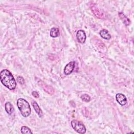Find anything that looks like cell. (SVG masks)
<instances>
[{"label":"cell","instance_id":"obj_1","mask_svg":"<svg viewBox=\"0 0 134 134\" xmlns=\"http://www.w3.org/2000/svg\"><path fill=\"white\" fill-rule=\"evenodd\" d=\"M0 80L2 84L10 90H14L16 87V82L12 73L8 70H2L0 73Z\"/></svg>","mask_w":134,"mask_h":134},{"label":"cell","instance_id":"obj_2","mask_svg":"<svg viewBox=\"0 0 134 134\" xmlns=\"http://www.w3.org/2000/svg\"><path fill=\"white\" fill-rule=\"evenodd\" d=\"M17 105L21 115L24 117H27L30 115L31 113V108L27 100L24 98H20L17 100Z\"/></svg>","mask_w":134,"mask_h":134},{"label":"cell","instance_id":"obj_3","mask_svg":"<svg viewBox=\"0 0 134 134\" xmlns=\"http://www.w3.org/2000/svg\"><path fill=\"white\" fill-rule=\"evenodd\" d=\"M71 125L73 128L80 133H85L86 132V128L84 125L81 122L76 120H73L71 121Z\"/></svg>","mask_w":134,"mask_h":134},{"label":"cell","instance_id":"obj_4","mask_svg":"<svg viewBox=\"0 0 134 134\" xmlns=\"http://www.w3.org/2000/svg\"><path fill=\"white\" fill-rule=\"evenodd\" d=\"M75 67V62L71 61L68 63L64 69V73L65 75L70 74L73 71Z\"/></svg>","mask_w":134,"mask_h":134},{"label":"cell","instance_id":"obj_5","mask_svg":"<svg viewBox=\"0 0 134 134\" xmlns=\"http://www.w3.org/2000/svg\"><path fill=\"white\" fill-rule=\"evenodd\" d=\"M76 39L79 42L81 43H83L86 40V35L84 30H79L76 32Z\"/></svg>","mask_w":134,"mask_h":134},{"label":"cell","instance_id":"obj_6","mask_svg":"<svg viewBox=\"0 0 134 134\" xmlns=\"http://www.w3.org/2000/svg\"><path fill=\"white\" fill-rule=\"evenodd\" d=\"M116 99L117 102L122 106L126 105V104L127 103V98L126 96L122 94L118 93L116 94Z\"/></svg>","mask_w":134,"mask_h":134},{"label":"cell","instance_id":"obj_7","mask_svg":"<svg viewBox=\"0 0 134 134\" xmlns=\"http://www.w3.org/2000/svg\"><path fill=\"white\" fill-rule=\"evenodd\" d=\"M118 15H119V17H120V18L121 19V20H122V23L125 25H126V26L129 25V24L130 23V19L127 16H126L123 13L119 12L118 13Z\"/></svg>","mask_w":134,"mask_h":134},{"label":"cell","instance_id":"obj_8","mask_svg":"<svg viewBox=\"0 0 134 134\" xmlns=\"http://www.w3.org/2000/svg\"><path fill=\"white\" fill-rule=\"evenodd\" d=\"M32 106H33L35 110L37 113V114L39 116V117H42V116H43V113H42V110L40 109V108L38 106V104L36 102L33 101L32 102Z\"/></svg>","mask_w":134,"mask_h":134},{"label":"cell","instance_id":"obj_9","mask_svg":"<svg viewBox=\"0 0 134 134\" xmlns=\"http://www.w3.org/2000/svg\"><path fill=\"white\" fill-rule=\"evenodd\" d=\"M99 34L103 38L106 40H109L111 38V36L110 34L109 33L108 30H107L106 29L101 30L99 32Z\"/></svg>","mask_w":134,"mask_h":134},{"label":"cell","instance_id":"obj_10","mask_svg":"<svg viewBox=\"0 0 134 134\" xmlns=\"http://www.w3.org/2000/svg\"><path fill=\"white\" fill-rule=\"evenodd\" d=\"M5 109L6 112L9 114L11 115L14 111V107L12 104L9 102H7L5 104Z\"/></svg>","mask_w":134,"mask_h":134},{"label":"cell","instance_id":"obj_11","mask_svg":"<svg viewBox=\"0 0 134 134\" xmlns=\"http://www.w3.org/2000/svg\"><path fill=\"white\" fill-rule=\"evenodd\" d=\"M50 35L52 38H55L59 35V30L58 28L53 27L50 29Z\"/></svg>","mask_w":134,"mask_h":134},{"label":"cell","instance_id":"obj_12","mask_svg":"<svg viewBox=\"0 0 134 134\" xmlns=\"http://www.w3.org/2000/svg\"><path fill=\"white\" fill-rule=\"evenodd\" d=\"M21 132L23 134H25V133H32V132L31 131L30 129L27 126H22L20 129Z\"/></svg>","mask_w":134,"mask_h":134},{"label":"cell","instance_id":"obj_13","mask_svg":"<svg viewBox=\"0 0 134 134\" xmlns=\"http://www.w3.org/2000/svg\"><path fill=\"white\" fill-rule=\"evenodd\" d=\"M81 98L82 99V100H83V101L86 102H88L91 100L90 96L88 94H86L82 95L81 96Z\"/></svg>","mask_w":134,"mask_h":134},{"label":"cell","instance_id":"obj_14","mask_svg":"<svg viewBox=\"0 0 134 134\" xmlns=\"http://www.w3.org/2000/svg\"><path fill=\"white\" fill-rule=\"evenodd\" d=\"M17 81L20 83V84H24L25 83V80L24 79V78L21 76H18L17 77Z\"/></svg>","mask_w":134,"mask_h":134},{"label":"cell","instance_id":"obj_15","mask_svg":"<svg viewBox=\"0 0 134 134\" xmlns=\"http://www.w3.org/2000/svg\"><path fill=\"white\" fill-rule=\"evenodd\" d=\"M32 95L35 97V98H38L39 97V95L36 91H33L32 92Z\"/></svg>","mask_w":134,"mask_h":134}]
</instances>
